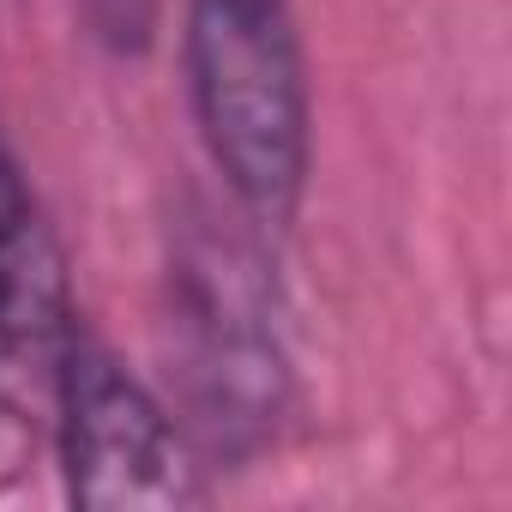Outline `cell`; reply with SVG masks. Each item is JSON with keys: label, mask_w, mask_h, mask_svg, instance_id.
I'll return each mask as SVG.
<instances>
[{"label": "cell", "mask_w": 512, "mask_h": 512, "mask_svg": "<svg viewBox=\"0 0 512 512\" xmlns=\"http://www.w3.org/2000/svg\"><path fill=\"white\" fill-rule=\"evenodd\" d=\"M187 97L241 217L284 229L308 193L314 109L290 0H187Z\"/></svg>", "instance_id": "cell-1"}, {"label": "cell", "mask_w": 512, "mask_h": 512, "mask_svg": "<svg viewBox=\"0 0 512 512\" xmlns=\"http://www.w3.org/2000/svg\"><path fill=\"white\" fill-rule=\"evenodd\" d=\"M175 338L193 434L223 452H260L290 410V362L278 350L260 260L241 235L199 229L175 253Z\"/></svg>", "instance_id": "cell-2"}, {"label": "cell", "mask_w": 512, "mask_h": 512, "mask_svg": "<svg viewBox=\"0 0 512 512\" xmlns=\"http://www.w3.org/2000/svg\"><path fill=\"white\" fill-rule=\"evenodd\" d=\"M67 500L85 512H175L205 500V464L169 410L79 326L61 362L55 428Z\"/></svg>", "instance_id": "cell-3"}, {"label": "cell", "mask_w": 512, "mask_h": 512, "mask_svg": "<svg viewBox=\"0 0 512 512\" xmlns=\"http://www.w3.org/2000/svg\"><path fill=\"white\" fill-rule=\"evenodd\" d=\"M79 332L61 235L0 139V482L25 476L55 428L61 362Z\"/></svg>", "instance_id": "cell-4"}, {"label": "cell", "mask_w": 512, "mask_h": 512, "mask_svg": "<svg viewBox=\"0 0 512 512\" xmlns=\"http://www.w3.org/2000/svg\"><path fill=\"white\" fill-rule=\"evenodd\" d=\"M79 7L91 19V37L115 55H139L157 31V0H79Z\"/></svg>", "instance_id": "cell-5"}]
</instances>
